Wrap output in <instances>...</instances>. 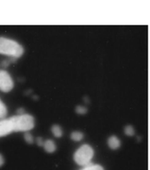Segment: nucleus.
<instances>
[{
  "label": "nucleus",
  "instance_id": "nucleus-1",
  "mask_svg": "<svg viewBox=\"0 0 150 170\" xmlns=\"http://www.w3.org/2000/svg\"><path fill=\"white\" fill-rule=\"evenodd\" d=\"M23 47L19 43L13 40L6 38V37H0V53L1 54L7 55L14 59L19 58L23 55Z\"/></svg>",
  "mask_w": 150,
  "mask_h": 170
},
{
  "label": "nucleus",
  "instance_id": "nucleus-2",
  "mask_svg": "<svg viewBox=\"0 0 150 170\" xmlns=\"http://www.w3.org/2000/svg\"><path fill=\"white\" fill-rule=\"evenodd\" d=\"M14 126V132H28L34 128L35 121L30 114H23L10 118Z\"/></svg>",
  "mask_w": 150,
  "mask_h": 170
},
{
  "label": "nucleus",
  "instance_id": "nucleus-3",
  "mask_svg": "<svg viewBox=\"0 0 150 170\" xmlns=\"http://www.w3.org/2000/svg\"><path fill=\"white\" fill-rule=\"evenodd\" d=\"M94 156V150L88 145H83L74 153V159L78 165L81 166L90 164L92 158Z\"/></svg>",
  "mask_w": 150,
  "mask_h": 170
},
{
  "label": "nucleus",
  "instance_id": "nucleus-4",
  "mask_svg": "<svg viewBox=\"0 0 150 170\" xmlns=\"http://www.w3.org/2000/svg\"><path fill=\"white\" fill-rule=\"evenodd\" d=\"M14 83L11 76L6 71H0V91L9 92L13 90Z\"/></svg>",
  "mask_w": 150,
  "mask_h": 170
},
{
  "label": "nucleus",
  "instance_id": "nucleus-5",
  "mask_svg": "<svg viewBox=\"0 0 150 170\" xmlns=\"http://www.w3.org/2000/svg\"><path fill=\"white\" fill-rule=\"evenodd\" d=\"M14 132V126L11 118L0 121V137Z\"/></svg>",
  "mask_w": 150,
  "mask_h": 170
},
{
  "label": "nucleus",
  "instance_id": "nucleus-6",
  "mask_svg": "<svg viewBox=\"0 0 150 170\" xmlns=\"http://www.w3.org/2000/svg\"><path fill=\"white\" fill-rule=\"evenodd\" d=\"M108 145L111 149H117L121 145V141L118 139V138H117L115 135H112V136L110 137L108 140Z\"/></svg>",
  "mask_w": 150,
  "mask_h": 170
},
{
  "label": "nucleus",
  "instance_id": "nucleus-7",
  "mask_svg": "<svg viewBox=\"0 0 150 170\" xmlns=\"http://www.w3.org/2000/svg\"><path fill=\"white\" fill-rule=\"evenodd\" d=\"M44 148L45 151L48 153H53L56 150V145L53 140L48 139L44 141Z\"/></svg>",
  "mask_w": 150,
  "mask_h": 170
},
{
  "label": "nucleus",
  "instance_id": "nucleus-8",
  "mask_svg": "<svg viewBox=\"0 0 150 170\" xmlns=\"http://www.w3.org/2000/svg\"><path fill=\"white\" fill-rule=\"evenodd\" d=\"M51 131L53 135H54L56 138H60V137L62 136V135H63V132H62L61 128L57 125H53V126H52Z\"/></svg>",
  "mask_w": 150,
  "mask_h": 170
},
{
  "label": "nucleus",
  "instance_id": "nucleus-9",
  "mask_svg": "<svg viewBox=\"0 0 150 170\" xmlns=\"http://www.w3.org/2000/svg\"><path fill=\"white\" fill-rule=\"evenodd\" d=\"M84 138V134L81 132H73L71 135V138L73 141H79L83 139Z\"/></svg>",
  "mask_w": 150,
  "mask_h": 170
},
{
  "label": "nucleus",
  "instance_id": "nucleus-10",
  "mask_svg": "<svg viewBox=\"0 0 150 170\" xmlns=\"http://www.w3.org/2000/svg\"><path fill=\"white\" fill-rule=\"evenodd\" d=\"M81 170H104L103 167L99 165H93L92 163L84 166V168Z\"/></svg>",
  "mask_w": 150,
  "mask_h": 170
},
{
  "label": "nucleus",
  "instance_id": "nucleus-11",
  "mask_svg": "<svg viewBox=\"0 0 150 170\" xmlns=\"http://www.w3.org/2000/svg\"><path fill=\"white\" fill-rule=\"evenodd\" d=\"M7 114V108L5 104L0 100V119L3 118Z\"/></svg>",
  "mask_w": 150,
  "mask_h": 170
},
{
  "label": "nucleus",
  "instance_id": "nucleus-12",
  "mask_svg": "<svg viewBox=\"0 0 150 170\" xmlns=\"http://www.w3.org/2000/svg\"><path fill=\"white\" fill-rule=\"evenodd\" d=\"M125 133L128 136H133L135 135V129L133 126L131 125H128L125 128Z\"/></svg>",
  "mask_w": 150,
  "mask_h": 170
},
{
  "label": "nucleus",
  "instance_id": "nucleus-13",
  "mask_svg": "<svg viewBox=\"0 0 150 170\" xmlns=\"http://www.w3.org/2000/svg\"><path fill=\"white\" fill-rule=\"evenodd\" d=\"M25 141L28 143V144H33V137L29 132H26L24 135Z\"/></svg>",
  "mask_w": 150,
  "mask_h": 170
},
{
  "label": "nucleus",
  "instance_id": "nucleus-14",
  "mask_svg": "<svg viewBox=\"0 0 150 170\" xmlns=\"http://www.w3.org/2000/svg\"><path fill=\"white\" fill-rule=\"evenodd\" d=\"M75 111H76V112L79 114H84L85 113H87V108L83 107V106H78L76 108V109H75Z\"/></svg>",
  "mask_w": 150,
  "mask_h": 170
},
{
  "label": "nucleus",
  "instance_id": "nucleus-15",
  "mask_svg": "<svg viewBox=\"0 0 150 170\" xmlns=\"http://www.w3.org/2000/svg\"><path fill=\"white\" fill-rule=\"evenodd\" d=\"M37 145L39 146H43L44 145V140L42 139V138H38L37 140Z\"/></svg>",
  "mask_w": 150,
  "mask_h": 170
},
{
  "label": "nucleus",
  "instance_id": "nucleus-16",
  "mask_svg": "<svg viewBox=\"0 0 150 170\" xmlns=\"http://www.w3.org/2000/svg\"><path fill=\"white\" fill-rule=\"evenodd\" d=\"M4 162H5V160H4V158L3 156H2V155L0 154V167L2 166V165L4 164Z\"/></svg>",
  "mask_w": 150,
  "mask_h": 170
}]
</instances>
